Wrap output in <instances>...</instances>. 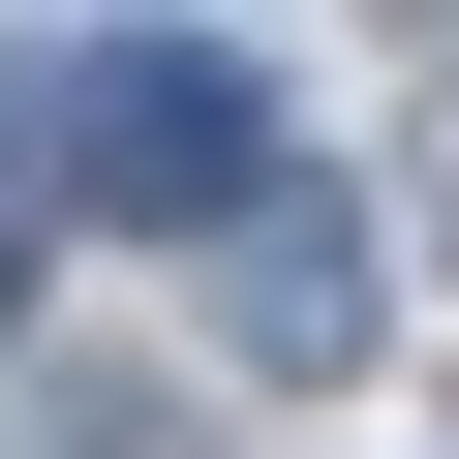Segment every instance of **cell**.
I'll return each mask as SVG.
<instances>
[{
  "instance_id": "cell-1",
  "label": "cell",
  "mask_w": 459,
  "mask_h": 459,
  "mask_svg": "<svg viewBox=\"0 0 459 459\" xmlns=\"http://www.w3.org/2000/svg\"><path fill=\"white\" fill-rule=\"evenodd\" d=\"M246 184H276L246 31H0V246L31 214H246Z\"/></svg>"
},
{
  "instance_id": "cell-2",
  "label": "cell",
  "mask_w": 459,
  "mask_h": 459,
  "mask_svg": "<svg viewBox=\"0 0 459 459\" xmlns=\"http://www.w3.org/2000/svg\"><path fill=\"white\" fill-rule=\"evenodd\" d=\"M214 246H246V307H214L246 368H368V214H337V184H246Z\"/></svg>"
},
{
  "instance_id": "cell-3",
  "label": "cell",
  "mask_w": 459,
  "mask_h": 459,
  "mask_svg": "<svg viewBox=\"0 0 459 459\" xmlns=\"http://www.w3.org/2000/svg\"><path fill=\"white\" fill-rule=\"evenodd\" d=\"M62 459H184V429H153V398H62Z\"/></svg>"
},
{
  "instance_id": "cell-4",
  "label": "cell",
  "mask_w": 459,
  "mask_h": 459,
  "mask_svg": "<svg viewBox=\"0 0 459 459\" xmlns=\"http://www.w3.org/2000/svg\"><path fill=\"white\" fill-rule=\"evenodd\" d=\"M0 307H31V246H0Z\"/></svg>"
}]
</instances>
